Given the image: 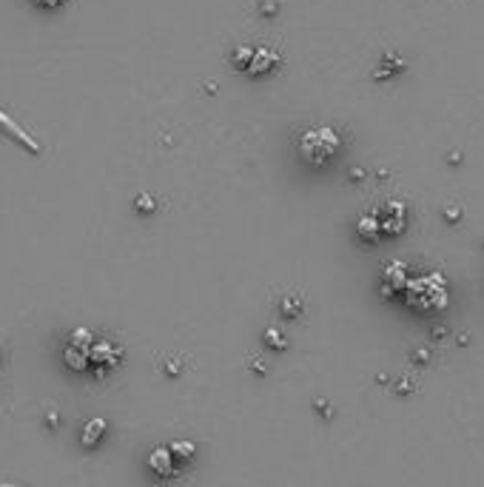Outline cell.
I'll list each match as a JSON object with an SVG mask.
<instances>
[{
	"mask_svg": "<svg viewBox=\"0 0 484 487\" xmlns=\"http://www.w3.org/2000/svg\"><path fill=\"white\" fill-rule=\"evenodd\" d=\"M337 151H339V137H337L334 129H328V126L311 129V131L302 134V140H299V154L305 157L311 166L328 163Z\"/></svg>",
	"mask_w": 484,
	"mask_h": 487,
	"instance_id": "obj_1",
	"label": "cell"
},
{
	"mask_svg": "<svg viewBox=\"0 0 484 487\" xmlns=\"http://www.w3.org/2000/svg\"><path fill=\"white\" fill-rule=\"evenodd\" d=\"M0 131H3V134H9L12 140H17L26 151H32V154H40V143L32 137V134H29L20 123H17V120L15 117H9L6 111H0Z\"/></svg>",
	"mask_w": 484,
	"mask_h": 487,
	"instance_id": "obj_2",
	"label": "cell"
},
{
	"mask_svg": "<svg viewBox=\"0 0 484 487\" xmlns=\"http://www.w3.org/2000/svg\"><path fill=\"white\" fill-rule=\"evenodd\" d=\"M120 359H123V351H120V348H114L108 342H95V348H92V365H95L97 374L114 368Z\"/></svg>",
	"mask_w": 484,
	"mask_h": 487,
	"instance_id": "obj_3",
	"label": "cell"
},
{
	"mask_svg": "<svg viewBox=\"0 0 484 487\" xmlns=\"http://www.w3.org/2000/svg\"><path fill=\"white\" fill-rule=\"evenodd\" d=\"M148 468H151V473H157L160 479H171L177 473V459H174L171 447H157L154 453L148 456Z\"/></svg>",
	"mask_w": 484,
	"mask_h": 487,
	"instance_id": "obj_4",
	"label": "cell"
},
{
	"mask_svg": "<svg viewBox=\"0 0 484 487\" xmlns=\"http://www.w3.org/2000/svg\"><path fill=\"white\" fill-rule=\"evenodd\" d=\"M280 63V54L274 51V49H257V54H254V60H251V66H248V74H265V72H271Z\"/></svg>",
	"mask_w": 484,
	"mask_h": 487,
	"instance_id": "obj_5",
	"label": "cell"
},
{
	"mask_svg": "<svg viewBox=\"0 0 484 487\" xmlns=\"http://www.w3.org/2000/svg\"><path fill=\"white\" fill-rule=\"evenodd\" d=\"M103 436H106V422H103V419L86 422V424H83V431H80V442H83L86 447H95Z\"/></svg>",
	"mask_w": 484,
	"mask_h": 487,
	"instance_id": "obj_6",
	"label": "cell"
},
{
	"mask_svg": "<svg viewBox=\"0 0 484 487\" xmlns=\"http://www.w3.org/2000/svg\"><path fill=\"white\" fill-rule=\"evenodd\" d=\"M63 359H66V365L72 371H86L88 365H92V353L88 351H80V348H72V345H66V351H63Z\"/></svg>",
	"mask_w": 484,
	"mask_h": 487,
	"instance_id": "obj_7",
	"label": "cell"
},
{
	"mask_svg": "<svg viewBox=\"0 0 484 487\" xmlns=\"http://www.w3.org/2000/svg\"><path fill=\"white\" fill-rule=\"evenodd\" d=\"M69 345L92 353V348H95V337H92V330H83V328H80V330H74L72 337H69Z\"/></svg>",
	"mask_w": 484,
	"mask_h": 487,
	"instance_id": "obj_8",
	"label": "cell"
},
{
	"mask_svg": "<svg viewBox=\"0 0 484 487\" xmlns=\"http://www.w3.org/2000/svg\"><path fill=\"white\" fill-rule=\"evenodd\" d=\"M379 231H382V225H379L376 217H362V220H359V234L365 237V239H376Z\"/></svg>",
	"mask_w": 484,
	"mask_h": 487,
	"instance_id": "obj_9",
	"label": "cell"
},
{
	"mask_svg": "<svg viewBox=\"0 0 484 487\" xmlns=\"http://www.w3.org/2000/svg\"><path fill=\"white\" fill-rule=\"evenodd\" d=\"M254 54H257V49H254V46H239V49L234 51V63H236V69H245V72H248V66H251Z\"/></svg>",
	"mask_w": 484,
	"mask_h": 487,
	"instance_id": "obj_10",
	"label": "cell"
},
{
	"mask_svg": "<svg viewBox=\"0 0 484 487\" xmlns=\"http://www.w3.org/2000/svg\"><path fill=\"white\" fill-rule=\"evenodd\" d=\"M171 453H174L177 465H179V459H188V456L194 453V447H191V445H186V442H177V445H171Z\"/></svg>",
	"mask_w": 484,
	"mask_h": 487,
	"instance_id": "obj_11",
	"label": "cell"
},
{
	"mask_svg": "<svg viewBox=\"0 0 484 487\" xmlns=\"http://www.w3.org/2000/svg\"><path fill=\"white\" fill-rule=\"evenodd\" d=\"M137 208H143V211H154V200H151V197H137Z\"/></svg>",
	"mask_w": 484,
	"mask_h": 487,
	"instance_id": "obj_12",
	"label": "cell"
},
{
	"mask_svg": "<svg viewBox=\"0 0 484 487\" xmlns=\"http://www.w3.org/2000/svg\"><path fill=\"white\" fill-rule=\"evenodd\" d=\"M46 422H49V428H57V413H49Z\"/></svg>",
	"mask_w": 484,
	"mask_h": 487,
	"instance_id": "obj_13",
	"label": "cell"
},
{
	"mask_svg": "<svg viewBox=\"0 0 484 487\" xmlns=\"http://www.w3.org/2000/svg\"><path fill=\"white\" fill-rule=\"evenodd\" d=\"M0 487H20V484H3V481H0Z\"/></svg>",
	"mask_w": 484,
	"mask_h": 487,
	"instance_id": "obj_14",
	"label": "cell"
}]
</instances>
